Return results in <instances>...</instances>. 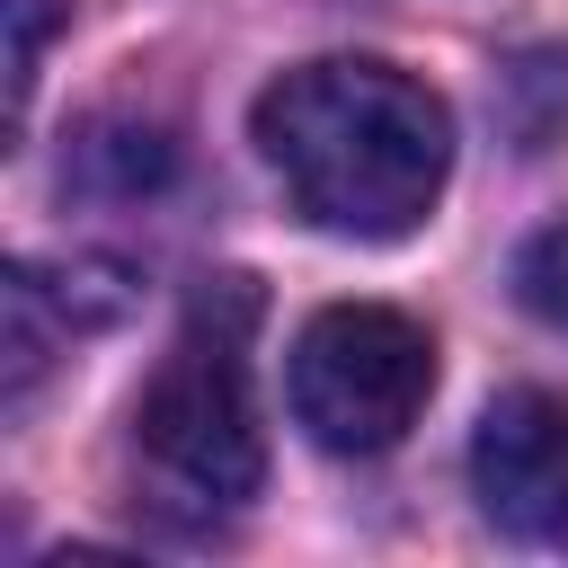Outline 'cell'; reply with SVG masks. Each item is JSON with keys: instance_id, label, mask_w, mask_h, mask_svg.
<instances>
[{"instance_id": "5", "label": "cell", "mask_w": 568, "mask_h": 568, "mask_svg": "<svg viewBox=\"0 0 568 568\" xmlns=\"http://www.w3.org/2000/svg\"><path fill=\"white\" fill-rule=\"evenodd\" d=\"M169 133L160 124H89V142L71 151V178L80 186H106V195H142L169 178Z\"/></svg>"}, {"instance_id": "2", "label": "cell", "mask_w": 568, "mask_h": 568, "mask_svg": "<svg viewBox=\"0 0 568 568\" xmlns=\"http://www.w3.org/2000/svg\"><path fill=\"white\" fill-rule=\"evenodd\" d=\"M248 311L257 302L240 275L195 293L186 328L169 337V355L133 399V470L169 524L240 515L266 479V426L248 390Z\"/></svg>"}, {"instance_id": "1", "label": "cell", "mask_w": 568, "mask_h": 568, "mask_svg": "<svg viewBox=\"0 0 568 568\" xmlns=\"http://www.w3.org/2000/svg\"><path fill=\"white\" fill-rule=\"evenodd\" d=\"M248 133L284 178L293 213L337 240H408L435 213L453 169L444 98L364 53L293 62L284 80H266L248 106Z\"/></svg>"}, {"instance_id": "4", "label": "cell", "mask_w": 568, "mask_h": 568, "mask_svg": "<svg viewBox=\"0 0 568 568\" xmlns=\"http://www.w3.org/2000/svg\"><path fill=\"white\" fill-rule=\"evenodd\" d=\"M479 515L515 541H568V399L559 390H497L470 435Z\"/></svg>"}, {"instance_id": "3", "label": "cell", "mask_w": 568, "mask_h": 568, "mask_svg": "<svg viewBox=\"0 0 568 568\" xmlns=\"http://www.w3.org/2000/svg\"><path fill=\"white\" fill-rule=\"evenodd\" d=\"M435 399V337L408 311L337 302L293 337V417L328 453H390Z\"/></svg>"}, {"instance_id": "6", "label": "cell", "mask_w": 568, "mask_h": 568, "mask_svg": "<svg viewBox=\"0 0 568 568\" xmlns=\"http://www.w3.org/2000/svg\"><path fill=\"white\" fill-rule=\"evenodd\" d=\"M515 302H524L532 320L568 328V222H550V231H532V240L515 248Z\"/></svg>"}, {"instance_id": "7", "label": "cell", "mask_w": 568, "mask_h": 568, "mask_svg": "<svg viewBox=\"0 0 568 568\" xmlns=\"http://www.w3.org/2000/svg\"><path fill=\"white\" fill-rule=\"evenodd\" d=\"M0 18H9V115H27V89H36V62H44L62 0H0Z\"/></svg>"}]
</instances>
